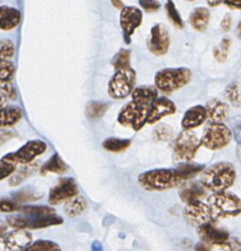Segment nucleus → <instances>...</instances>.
Wrapping results in <instances>:
<instances>
[{"mask_svg":"<svg viewBox=\"0 0 241 251\" xmlns=\"http://www.w3.org/2000/svg\"><path fill=\"white\" fill-rule=\"evenodd\" d=\"M207 119V110L203 105H195L186 110L181 120V126L185 130H193L202 125Z\"/></svg>","mask_w":241,"mask_h":251,"instance_id":"a211bd4d","label":"nucleus"},{"mask_svg":"<svg viewBox=\"0 0 241 251\" xmlns=\"http://www.w3.org/2000/svg\"><path fill=\"white\" fill-rule=\"evenodd\" d=\"M184 183L175 169H153L140 174L139 184L147 191H164L179 188Z\"/></svg>","mask_w":241,"mask_h":251,"instance_id":"f03ea898","label":"nucleus"},{"mask_svg":"<svg viewBox=\"0 0 241 251\" xmlns=\"http://www.w3.org/2000/svg\"><path fill=\"white\" fill-rule=\"evenodd\" d=\"M107 109H108L107 103L97 102V100H95V102H90L87 104V108H86V114H87V117L90 118L91 120H97L105 114Z\"/></svg>","mask_w":241,"mask_h":251,"instance_id":"7c9ffc66","label":"nucleus"},{"mask_svg":"<svg viewBox=\"0 0 241 251\" xmlns=\"http://www.w3.org/2000/svg\"><path fill=\"white\" fill-rule=\"evenodd\" d=\"M206 110H207V119L211 123H223L227 120L228 114H229V107L227 103L217 98L208 100Z\"/></svg>","mask_w":241,"mask_h":251,"instance_id":"aec40b11","label":"nucleus"},{"mask_svg":"<svg viewBox=\"0 0 241 251\" xmlns=\"http://www.w3.org/2000/svg\"><path fill=\"white\" fill-rule=\"evenodd\" d=\"M147 47L154 55H164L168 53L170 47V36L168 28L163 24H157L152 27L147 39Z\"/></svg>","mask_w":241,"mask_h":251,"instance_id":"f8f14e48","label":"nucleus"},{"mask_svg":"<svg viewBox=\"0 0 241 251\" xmlns=\"http://www.w3.org/2000/svg\"><path fill=\"white\" fill-rule=\"evenodd\" d=\"M37 168H38V164L32 163V162L28 164H24V168L19 169V171H15V173L10 176V185L16 186L19 185V184H21L22 181L26 180Z\"/></svg>","mask_w":241,"mask_h":251,"instance_id":"cd10ccee","label":"nucleus"},{"mask_svg":"<svg viewBox=\"0 0 241 251\" xmlns=\"http://www.w3.org/2000/svg\"><path fill=\"white\" fill-rule=\"evenodd\" d=\"M225 97L228 102L234 107H240L241 105V83L232 82L225 88Z\"/></svg>","mask_w":241,"mask_h":251,"instance_id":"c756f323","label":"nucleus"},{"mask_svg":"<svg viewBox=\"0 0 241 251\" xmlns=\"http://www.w3.org/2000/svg\"><path fill=\"white\" fill-rule=\"evenodd\" d=\"M173 127L169 126L168 124H159L153 130V137L157 141H168V140H170L173 137Z\"/></svg>","mask_w":241,"mask_h":251,"instance_id":"4c0bfd02","label":"nucleus"},{"mask_svg":"<svg viewBox=\"0 0 241 251\" xmlns=\"http://www.w3.org/2000/svg\"><path fill=\"white\" fill-rule=\"evenodd\" d=\"M224 4L230 9L241 10V0H224Z\"/></svg>","mask_w":241,"mask_h":251,"instance_id":"8fccbe9b","label":"nucleus"},{"mask_svg":"<svg viewBox=\"0 0 241 251\" xmlns=\"http://www.w3.org/2000/svg\"><path fill=\"white\" fill-rule=\"evenodd\" d=\"M63 222V218L56 213L49 216H31L20 213L16 216H10L6 220L7 226L14 229H41L51 226H59Z\"/></svg>","mask_w":241,"mask_h":251,"instance_id":"39448f33","label":"nucleus"},{"mask_svg":"<svg viewBox=\"0 0 241 251\" xmlns=\"http://www.w3.org/2000/svg\"><path fill=\"white\" fill-rule=\"evenodd\" d=\"M166 10H167V15H168L171 24H173L175 27H178V28H184V21L183 19H181L180 14H179L178 9H176L173 0H167Z\"/></svg>","mask_w":241,"mask_h":251,"instance_id":"c9c22d12","label":"nucleus"},{"mask_svg":"<svg viewBox=\"0 0 241 251\" xmlns=\"http://www.w3.org/2000/svg\"><path fill=\"white\" fill-rule=\"evenodd\" d=\"M210 207L211 216L215 222L219 220L229 217H237L241 213V200L235 194L227 193H215L208 198L207 202Z\"/></svg>","mask_w":241,"mask_h":251,"instance_id":"7ed1b4c3","label":"nucleus"},{"mask_svg":"<svg viewBox=\"0 0 241 251\" xmlns=\"http://www.w3.org/2000/svg\"><path fill=\"white\" fill-rule=\"evenodd\" d=\"M148 112V105L137 104L131 100L120 109L119 114H118V122L124 126H130L135 131H139L147 123Z\"/></svg>","mask_w":241,"mask_h":251,"instance_id":"6e6552de","label":"nucleus"},{"mask_svg":"<svg viewBox=\"0 0 241 251\" xmlns=\"http://www.w3.org/2000/svg\"><path fill=\"white\" fill-rule=\"evenodd\" d=\"M230 43H232V41H230L229 38H223L222 39L219 47H217V48L213 50V54H215L216 60L219 61V63H223V61L227 60L228 51H229V48H230Z\"/></svg>","mask_w":241,"mask_h":251,"instance_id":"58836bf2","label":"nucleus"},{"mask_svg":"<svg viewBox=\"0 0 241 251\" xmlns=\"http://www.w3.org/2000/svg\"><path fill=\"white\" fill-rule=\"evenodd\" d=\"M175 112L176 107L173 100L167 97H158L149 107L147 124H154V123L163 119L164 117L173 115Z\"/></svg>","mask_w":241,"mask_h":251,"instance_id":"f3484780","label":"nucleus"},{"mask_svg":"<svg viewBox=\"0 0 241 251\" xmlns=\"http://www.w3.org/2000/svg\"><path fill=\"white\" fill-rule=\"evenodd\" d=\"M222 2H224V0H207V4L212 7L218 6V5H220Z\"/></svg>","mask_w":241,"mask_h":251,"instance_id":"603ef678","label":"nucleus"},{"mask_svg":"<svg viewBox=\"0 0 241 251\" xmlns=\"http://www.w3.org/2000/svg\"><path fill=\"white\" fill-rule=\"evenodd\" d=\"M0 93L9 98V100H15L17 98L16 91L9 82H0Z\"/></svg>","mask_w":241,"mask_h":251,"instance_id":"37998d69","label":"nucleus"},{"mask_svg":"<svg viewBox=\"0 0 241 251\" xmlns=\"http://www.w3.org/2000/svg\"><path fill=\"white\" fill-rule=\"evenodd\" d=\"M19 212L31 216H49L56 213L55 210L49 206H21Z\"/></svg>","mask_w":241,"mask_h":251,"instance_id":"2f4dec72","label":"nucleus"},{"mask_svg":"<svg viewBox=\"0 0 241 251\" xmlns=\"http://www.w3.org/2000/svg\"><path fill=\"white\" fill-rule=\"evenodd\" d=\"M68 171V164L63 161L60 156L58 153L54 154L53 157L48 159L46 163L43 164L41 169V173L43 176L48 173H55V174H64L65 172Z\"/></svg>","mask_w":241,"mask_h":251,"instance_id":"bb28decb","label":"nucleus"},{"mask_svg":"<svg viewBox=\"0 0 241 251\" xmlns=\"http://www.w3.org/2000/svg\"><path fill=\"white\" fill-rule=\"evenodd\" d=\"M201 174V184L213 194L227 191L234 185L237 179V171L230 162H218Z\"/></svg>","mask_w":241,"mask_h":251,"instance_id":"f257e3e1","label":"nucleus"},{"mask_svg":"<svg viewBox=\"0 0 241 251\" xmlns=\"http://www.w3.org/2000/svg\"><path fill=\"white\" fill-rule=\"evenodd\" d=\"M220 27H222V29L224 32L229 31L230 27H232V16H230L229 14H227L224 17H223L222 24H220Z\"/></svg>","mask_w":241,"mask_h":251,"instance_id":"de8ad7c7","label":"nucleus"},{"mask_svg":"<svg viewBox=\"0 0 241 251\" xmlns=\"http://www.w3.org/2000/svg\"><path fill=\"white\" fill-rule=\"evenodd\" d=\"M6 228H7V223H4L2 221H0V235L4 234L6 232Z\"/></svg>","mask_w":241,"mask_h":251,"instance_id":"6e6d98bb","label":"nucleus"},{"mask_svg":"<svg viewBox=\"0 0 241 251\" xmlns=\"http://www.w3.org/2000/svg\"><path fill=\"white\" fill-rule=\"evenodd\" d=\"M12 137H14V132L6 131V130H0V145L5 144V142L9 141Z\"/></svg>","mask_w":241,"mask_h":251,"instance_id":"09e8293b","label":"nucleus"},{"mask_svg":"<svg viewBox=\"0 0 241 251\" xmlns=\"http://www.w3.org/2000/svg\"><path fill=\"white\" fill-rule=\"evenodd\" d=\"M32 243L31 233L26 229H15L0 235V251H22Z\"/></svg>","mask_w":241,"mask_h":251,"instance_id":"ddd939ff","label":"nucleus"},{"mask_svg":"<svg viewBox=\"0 0 241 251\" xmlns=\"http://www.w3.org/2000/svg\"><path fill=\"white\" fill-rule=\"evenodd\" d=\"M22 110L17 107H0V127H11L21 120Z\"/></svg>","mask_w":241,"mask_h":251,"instance_id":"b1692460","label":"nucleus"},{"mask_svg":"<svg viewBox=\"0 0 241 251\" xmlns=\"http://www.w3.org/2000/svg\"><path fill=\"white\" fill-rule=\"evenodd\" d=\"M180 196L181 201L185 203L193 202V201L201 200L203 196L206 195V189L205 186L197 181H184L180 186Z\"/></svg>","mask_w":241,"mask_h":251,"instance_id":"6ab92c4d","label":"nucleus"},{"mask_svg":"<svg viewBox=\"0 0 241 251\" xmlns=\"http://www.w3.org/2000/svg\"><path fill=\"white\" fill-rule=\"evenodd\" d=\"M210 19L211 14L207 7H196L191 12L190 17H189V22L193 27V29L198 32H203L207 28L208 24H210Z\"/></svg>","mask_w":241,"mask_h":251,"instance_id":"5701e85b","label":"nucleus"},{"mask_svg":"<svg viewBox=\"0 0 241 251\" xmlns=\"http://www.w3.org/2000/svg\"><path fill=\"white\" fill-rule=\"evenodd\" d=\"M47 151V145L44 141L41 140H32L28 141L26 145L19 149L17 151L11 152V153H7L6 156L2 157L1 159L9 162L12 164H28L31 162H33L34 159L38 156L43 154Z\"/></svg>","mask_w":241,"mask_h":251,"instance_id":"9d476101","label":"nucleus"},{"mask_svg":"<svg viewBox=\"0 0 241 251\" xmlns=\"http://www.w3.org/2000/svg\"><path fill=\"white\" fill-rule=\"evenodd\" d=\"M139 2L146 12H154L161 7V2L158 0H139Z\"/></svg>","mask_w":241,"mask_h":251,"instance_id":"c03bdc74","label":"nucleus"},{"mask_svg":"<svg viewBox=\"0 0 241 251\" xmlns=\"http://www.w3.org/2000/svg\"><path fill=\"white\" fill-rule=\"evenodd\" d=\"M158 88L156 86H141L134 88L131 92V100L141 105L151 107L152 103L158 98Z\"/></svg>","mask_w":241,"mask_h":251,"instance_id":"412c9836","label":"nucleus"},{"mask_svg":"<svg viewBox=\"0 0 241 251\" xmlns=\"http://www.w3.org/2000/svg\"><path fill=\"white\" fill-rule=\"evenodd\" d=\"M233 125V135H234L235 141L238 142V145L241 146V117H237L232 120Z\"/></svg>","mask_w":241,"mask_h":251,"instance_id":"49530a36","label":"nucleus"},{"mask_svg":"<svg viewBox=\"0 0 241 251\" xmlns=\"http://www.w3.org/2000/svg\"><path fill=\"white\" fill-rule=\"evenodd\" d=\"M201 147V140L193 130H185L176 137L174 145V157L179 162H190Z\"/></svg>","mask_w":241,"mask_h":251,"instance_id":"1a4fd4ad","label":"nucleus"},{"mask_svg":"<svg viewBox=\"0 0 241 251\" xmlns=\"http://www.w3.org/2000/svg\"><path fill=\"white\" fill-rule=\"evenodd\" d=\"M110 1H112V4L114 5V7H117V9L121 10L122 7H124V5H122V0H110Z\"/></svg>","mask_w":241,"mask_h":251,"instance_id":"864d4df0","label":"nucleus"},{"mask_svg":"<svg viewBox=\"0 0 241 251\" xmlns=\"http://www.w3.org/2000/svg\"><path fill=\"white\" fill-rule=\"evenodd\" d=\"M175 171L178 172L179 176L183 179L184 181L190 180V179L195 178L196 176L202 173L205 171V166L203 164H196V163H190V162H184V163L179 164L175 168Z\"/></svg>","mask_w":241,"mask_h":251,"instance_id":"a878e982","label":"nucleus"},{"mask_svg":"<svg viewBox=\"0 0 241 251\" xmlns=\"http://www.w3.org/2000/svg\"><path fill=\"white\" fill-rule=\"evenodd\" d=\"M191 78H193V73L186 68L163 69L156 74L154 83L161 92L171 93L185 87Z\"/></svg>","mask_w":241,"mask_h":251,"instance_id":"20e7f679","label":"nucleus"},{"mask_svg":"<svg viewBox=\"0 0 241 251\" xmlns=\"http://www.w3.org/2000/svg\"><path fill=\"white\" fill-rule=\"evenodd\" d=\"M11 199L14 201H16L17 203H26L39 200L41 195L38 193H36V191L31 190V189H24V190L19 191V193H15Z\"/></svg>","mask_w":241,"mask_h":251,"instance_id":"e433bc0d","label":"nucleus"},{"mask_svg":"<svg viewBox=\"0 0 241 251\" xmlns=\"http://www.w3.org/2000/svg\"><path fill=\"white\" fill-rule=\"evenodd\" d=\"M130 145H131V140L117 139V137H109V139H105L104 142H103V147L107 151L115 152V153L125 151L126 149H129Z\"/></svg>","mask_w":241,"mask_h":251,"instance_id":"c85d7f7f","label":"nucleus"},{"mask_svg":"<svg viewBox=\"0 0 241 251\" xmlns=\"http://www.w3.org/2000/svg\"><path fill=\"white\" fill-rule=\"evenodd\" d=\"M233 132L229 126L223 123H211L210 126L205 130L202 139H201V146L211 150V151H218L229 145L232 141Z\"/></svg>","mask_w":241,"mask_h":251,"instance_id":"0eeeda50","label":"nucleus"},{"mask_svg":"<svg viewBox=\"0 0 241 251\" xmlns=\"http://www.w3.org/2000/svg\"><path fill=\"white\" fill-rule=\"evenodd\" d=\"M195 251H211V249H210V247H208V244L201 242V243H197V244L195 245Z\"/></svg>","mask_w":241,"mask_h":251,"instance_id":"3c124183","label":"nucleus"},{"mask_svg":"<svg viewBox=\"0 0 241 251\" xmlns=\"http://www.w3.org/2000/svg\"><path fill=\"white\" fill-rule=\"evenodd\" d=\"M87 208V202H86L85 199L82 196H73L70 200H68L64 205V211H65L66 215L69 217H78L80 215H82L83 212Z\"/></svg>","mask_w":241,"mask_h":251,"instance_id":"393cba45","label":"nucleus"},{"mask_svg":"<svg viewBox=\"0 0 241 251\" xmlns=\"http://www.w3.org/2000/svg\"><path fill=\"white\" fill-rule=\"evenodd\" d=\"M15 65L7 59L0 58V82H10L14 77Z\"/></svg>","mask_w":241,"mask_h":251,"instance_id":"f704fd0d","label":"nucleus"},{"mask_svg":"<svg viewBox=\"0 0 241 251\" xmlns=\"http://www.w3.org/2000/svg\"><path fill=\"white\" fill-rule=\"evenodd\" d=\"M76 195H78V188L75 180L71 178H64L50 189L48 201L51 206H55L66 202Z\"/></svg>","mask_w":241,"mask_h":251,"instance_id":"4468645a","label":"nucleus"},{"mask_svg":"<svg viewBox=\"0 0 241 251\" xmlns=\"http://www.w3.org/2000/svg\"><path fill=\"white\" fill-rule=\"evenodd\" d=\"M20 203L14 201L12 199H0V212L4 213H14L20 211Z\"/></svg>","mask_w":241,"mask_h":251,"instance_id":"a19ab883","label":"nucleus"},{"mask_svg":"<svg viewBox=\"0 0 241 251\" xmlns=\"http://www.w3.org/2000/svg\"><path fill=\"white\" fill-rule=\"evenodd\" d=\"M237 33H238V37H239V39L241 41V20L239 22V25H238V29H237Z\"/></svg>","mask_w":241,"mask_h":251,"instance_id":"4d7b16f0","label":"nucleus"},{"mask_svg":"<svg viewBox=\"0 0 241 251\" xmlns=\"http://www.w3.org/2000/svg\"><path fill=\"white\" fill-rule=\"evenodd\" d=\"M197 234L200 237L201 242L206 243L208 245H219L224 244L230 238L229 233L224 229L216 227L215 222H207L197 227Z\"/></svg>","mask_w":241,"mask_h":251,"instance_id":"2eb2a0df","label":"nucleus"},{"mask_svg":"<svg viewBox=\"0 0 241 251\" xmlns=\"http://www.w3.org/2000/svg\"><path fill=\"white\" fill-rule=\"evenodd\" d=\"M136 82V73L134 69L125 68L117 70L108 85V93L114 100H124L131 95Z\"/></svg>","mask_w":241,"mask_h":251,"instance_id":"423d86ee","label":"nucleus"},{"mask_svg":"<svg viewBox=\"0 0 241 251\" xmlns=\"http://www.w3.org/2000/svg\"><path fill=\"white\" fill-rule=\"evenodd\" d=\"M21 21V12L11 6H0V29H14Z\"/></svg>","mask_w":241,"mask_h":251,"instance_id":"4be33fe9","label":"nucleus"},{"mask_svg":"<svg viewBox=\"0 0 241 251\" xmlns=\"http://www.w3.org/2000/svg\"><path fill=\"white\" fill-rule=\"evenodd\" d=\"M130 59H131V53L127 49H120L114 55L112 60L113 68L120 70V69L130 68Z\"/></svg>","mask_w":241,"mask_h":251,"instance_id":"72a5a7b5","label":"nucleus"},{"mask_svg":"<svg viewBox=\"0 0 241 251\" xmlns=\"http://www.w3.org/2000/svg\"><path fill=\"white\" fill-rule=\"evenodd\" d=\"M2 103H4V96H2L1 93H0V105H1Z\"/></svg>","mask_w":241,"mask_h":251,"instance_id":"13d9d810","label":"nucleus"},{"mask_svg":"<svg viewBox=\"0 0 241 251\" xmlns=\"http://www.w3.org/2000/svg\"><path fill=\"white\" fill-rule=\"evenodd\" d=\"M15 54V44L10 39H0V58L11 59Z\"/></svg>","mask_w":241,"mask_h":251,"instance_id":"ea45409f","label":"nucleus"},{"mask_svg":"<svg viewBox=\"0 0 241 251\" xmlns=\"http://www.w3.org/2000/svg\"><path fill=\"white\" fill-rule=\"evenodd\" d=\"M142 11L136 6H124L120 12V27L122 29L125 43H131V37L142 24Z\"/></svg>","mask_w":241,"mask_h":251,"instance_id":"9b49d317","label":"nucleus"},{"mask_svg":"<svg viewBox=\"0 0 241 251\" xmlns=\"http://www.w3.org/2000/svg\"><path fill=\"white\" fill-rule=\"evenodd\" d=\"M185 218L193 226H201L207 222H215L211 216L210 207L207 203H203L201 200L193 201V202L186 203L184 210Z\"/></svg>","mask_w":241,"mask_h":251,"instance_id":"dca6fc26","label":"nucleus"},{"mask_svg":"<svg viewBox=\"0 0 241 251\" xmlns=\"http://www.w3.org/2000/svg\"><path fill=\"white\" fill-rule=\"evenodd\" d=\"M16 171V166L9 162L4 161V159H0V181L4 180V179L9 178Z\"/></svg>","mask_w":241,"mask_h":251,"instance_id":"79ce46f5","label":"nucleus"},{"mask_svg":"<svg viewBox=\"0 0 241 251\" xmlns=\"http://www.w3.org/2000/svg\"><path fill=\"white\" fill-rule=\"evenodd\" d=\"M189 1H193V0H189Z\"/></svg>","mask_w":241,"mask_h":251,"instance_id":"bf43d9fd","label":"nucleus"},{"mask_svg":"<svg viewBox=\"0 0 241 251\" xmlns=\"http://www.w3.org/2000/svg\"><path fill=\"white\" fill-rule=\"evenodd\" d=\"M222 251H241V240L239 239H228L224 244L219 245Z\"/></svg>","mask_w":241,"mask_h":251,"instance_id":"a18cd8bd","label":"nucleus"},{"mask_svg":"<svg viewBox=\"0 0 241 251\" xmlns=\"http://www.w3.org/2000/svg\"><path fill=\"white\" fill-rule=\"evenodd\" d=\"M92 251H103V247L99 242H95L92 244Z\"/></svg>","mask_w":241,"mask_h":251,"instance_id":"5fc2aeb1","label":"nucleus"},{"mask_svg":"<svg viewBox=\"0 0 241 251\" xmlns=\"http://www.w3.org/2000/svg\"><path fill=\"white\" fill-rule=\"evenodd\" d=\"M22 251H61V249L56 243L50 242V240H37V242L31 243Z\"/></svg>","mask_w":241,"mask_h":251,"instance_id":"473e14b6","label":"nucleus"}]
</instances>
